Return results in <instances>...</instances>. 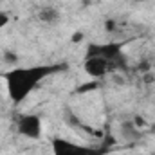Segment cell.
Segmentation results:
<instances>
[{
    "label": "cell",
    "mask_w": 155,
    "mask_h": 155,
    "mask_svg": "<svg viewBox=\"0 0 155 155\" xmlns=\"http://www.w3.org/2000/svg\"><path fill=\"white\" fill-rule=\"evenodd\" d=\"M132 121H134V124H135V126H137L139 130H141V128H143V126L146 124V123H144V117L139 116V114H137V116H134V119H132Z\"/></svg>",
    "instance_id": "obj_9"
},
{
    "label": "cell",
    "mask_w": 155,
    "mask_h": 155,
    "mask_svg": "<svg viewBox=\"0 0 155 155\" xmlns=\"http://www.w3.org/2000/svg\"><path fill=\"white\" fill-rule=\"evenodd\" d=\"M108 148H110V144H103L99 148L78 144V143H72L69 139H63L60 135L52 137V141H51L52 155H105L108 152Z\"/></svg>",
    "instance_id": "obj_2"
},
{
    "label": "cell",
    "mask_w": 155,
    "mask_h": 155,
    "mask_svg": "<svg viewBox=\"0 0 155 155\" xmlns=\"http://www.w3.org/2000/svg\"><path fill=\"white\" fill-rule=\"evenodd\" d=\"M141 135L139 128L134 124V121H123L121 123V137L126 139V141H134Z\"/></svg>",
    "instance_id": "obj_7"
},
{
    "label": "cell",
    "mask_w": 155,
    "mask_h": 155,
    "mask_svg": "<svg viewBox=\"0 0 155 155\" xmlns=\"http://www.w3.org/2000/svg\"><path fill=\"white\" fill-rule=\"evenodd\" d=\"M61 18V13L58 7L54 5H43L38 11V20L41 24H47V25H56Z\"/></svg>",
    "instance_id": "obj_6"
},
{
    "label": "cell",
    "mask_w": 155,
    "mask_h": 155,
    "mask_svg": "<svg viewBox=\"0 0 155 155\" xmlns=\"http://www.w3.org/2000/svg\"><path fill=\"white\" fill-rule=\"evenodd\" d=\"M88 56H101L105 60H108L116 69H126V58L123 54V45L117 41H108V43H90L87 47V54Z\"/></svg>",
    "instance_id": "obj_3"
},
{
    "label": "cell",
    "mask_w": 155,
    "mask_h": 155,
    "mask_svg": "<svg viewBox=\"0 0 155 155\" xmlns=\"http://www.w3.org/2000/svg\"><path fill=\"white\" fill-rule=\"evenodd\" d=\"M81 40H83V33H74V35H72V41H74V43L81 41Z\"/></svg>",
    "instance_id": "obj_13"
},
{
    "label": "cell",
    "mask_w": 155,
    "mask_h": 155,
    "mask_svg": "<svg viewBox=\"0 0 155 155\" xmlns=\"http://www.w3.org/2000/svg\"><path fill=\"white\" fill-rule=\"evenodd\" d=\"M116 27H117L116 20H107V22H105V29H107L108 33H114V31H116Z\"/></svg>",
    "instance_id": "obj_10"
},
{
    "label": "cell",
    "mask_w": 155,
    "mask_h": 155,
    "mask_svg": "<svg viewBox=\"0 0 155 155\" xmlns=\"http://www.w3.org/2000/svg\"><path fill=\"white\" fill-rule=\"evenodd\" d=\"M83 69H85L87 76H90L92 79H101L107 74H110L112 71H116V67L108 60H105L101 56H88V58H85Z\"/></svg>",
    "instance_id": "obj_4"
},
{
    "label": "cell",
    "mask_w": 155,
    "mask_h": 155,
    "mask_svg": "<svg viewBox=\"0 0 155 155\" xmlns=\"http://www.w3.org/2000/svg\"><path fill=\"white\" fill-rule=\"evenodd\" d=\"M7 22H9V15L4 13V11H0V27H4Z\"/></svg>",
    "instance_id": "obj_12"
},
{
    "label": "cell",
    "mask_w": 155,
    "mask_h": 155,
    "mask_svg": "<svg viewBox=\"0 0 155 155\" xmlns=\"http://www.w3.org/2000/svg\"><path fill=\"white\" fill-rule=\"evenodd\" d=\"M2 58H4V63H7V65H13V67H18V61H20V58H18V54H16L15 51H11V49H5V51H4V54H2Z\"/></svg>",
    "instance_id": "obj_8"
},
{
    "label": "cell",
    "mask_w": 155,
    "mask_h": 155,
    "mask_svg": "<svg viewBox=\"0 0 155 155\" xmlns=\"http://www.w3.org/2000/svg\"><path fill=\"white\" fill-rule=\"evenodd\" d=\"M16 132L27 139H38L41 135V119L36 114H22L16 119Z\"/></svg>",
    "instance_id": "obj_5"
},
{
    "label": "cell",
    "mask_w": 155,
    "mask_h": 155,
    "mask_svg": "<svg viewBox=\"0 0 155 155\" xmlns=\"http://www.w3.org/2000/svg\"><path fill=\"white\" fill-rule=\"evenodd\" d=\"M94 88H96V83H92V81H90V83H87V85L79 87V88H78L76 92H79V94H83L85 90H94Z\"/></svg>",
    "instance_id": "obj_11"
},
{
    "label": "cell",
    "mask_w": 155,
    "mask_h": 155,
    "mask_svg": "<svg viewBox=\"0 0 155 155\" xmlns=\"http://www.w3.org/2000/svg\"><path fill=\"white\" fill-rule=\"evenodd\" d=\"M67 65L63 63H43V65H31V67H13L4 74L7 96L15 105L24 103L35 88L49 76L65 71Z\"/></svg>",
    "instance_id": "obj_1"
}]
</instances>
